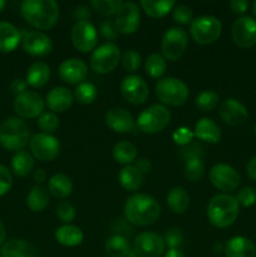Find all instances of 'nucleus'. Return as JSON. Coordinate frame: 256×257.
<instances>
[{"mask_svg": "<svg viewBox=\"0 0 256 257\" xmlns=\"http://www.w3.org/2000/svg\"><path fill=\"white\" fill-rule=\"evenodd\" d=\"M123 211L127 222L135 226L153 225L161 216L160 203L152 196L143 193L128 197Z\"/></svg>", "mask_w": 256, "mask_h": 257, "instance_id": "nucleus-1", "label": "nucleus"}, {"mask_svg": "<svg viewBox=\"0 0 256 257\" xmlns=\"http://www.w3.org/2000/svg\"><path fill=\"white\" fill-rule=\"evenodd\" d=\"M25 22L40 30L50 29L59 18V5L54 0H25L20 5Z\"/></svg>", "mask_w": 256, "mask_h": 257, "instance_id": "nucleus-2", "label": "nucleus"}, {"mask_svg": "<svg viewBox=\"0 0 256 257\" xmlns=\"http://www.w3.org/2000/svg\"><path fill=\"white\" fill-rule=\"evenodd\" d=\"M238 216V203L235 197L227 193L216 195L207 206V217L211 225L226 228L232 225Z\"/></svg>", "mask_w": 256, "mask_h": 257, "instance_id": "nucleus-3", "label": "nucleus"}, {"mask_svg": "<svg viewBox=\"0 0 256 257\" xmlns=\"http://www.w3.org/2000/svg\"><path fill=\"white\" fill-rule=\"evenodd\" d=\"M29 142V128L18 117H10L0 125V146L8 151L19 152Z\"/></svg>", "mask_w": 256, "mask_h": 257, "instance_id": "nucleus-4", "label": "nucleus"}, {"mask_svg": "<svg viewBox=\"0 0 256 257\" xmlns=\"http://www.w3.org/2000/svg\"><path fill=\"white\" fill-rule=\"evenodd\" d=\"M156 94L163 104L171 105V107H180L187 102L190 90L182 80L173 77H167L158 80V83L156 84Z\"/></svg>", "mask_w": 256, "mask_h": 257, "instance_id": "nucleus-5", "label": "nucleus"}, {"mask_svg": "<svg viewBox=\"0 0 256 257\" xmlns=\"http://www.w3.org/2000/svg\"><path fill=\"white\" fill-rule=\"evenodd\" d=\"M222 32V24L212 15H202L192 20L190 24V34L192 39L200 45L215 43Z\"/></svg>", "mask_w": 256, "mask_h": 257, "instance_id": "nucleus-6", "label": "nucleus"}, {"mask_svg": "<svg viewBox=\"0 0 256 257\" xmlns=\"http://www.w3.org/2000/svg\"><path fill=\"white\" fill-rule=\"evenodd\" d=\"M171 120V113L165 105L153 104L138 115L136 124L143 133H158L165 130Z\"/></svg>", "mask_w": 256, "mask_h": 257, "instance_id": "nucleus-7", "label": "nucleus"}, {"mask_svg": "<svg viewBox=\"0 0 256 257\" xmlns=\"http://www.w3.org/2000/svg\"><path fill=\"white\" fill-rule=\"evenodd\" d=\"M120 60V50L113 43H105L95 48L90 55L89 65L98 74H107L117 68Z\"/></svg>", "mask_w": 256, "mask_h": 257, "instance_id": "nucleus-8", "label": "nucleus"}, {"mask_svg": "<svg viewBox=\"0 0 256 257\" xmlns=\"http://www.w3.org/2000/svg\"><path fill=\"white\" fill-rule=\"evenodd\" d=\"M187 45L188 34L186 30H183L182 28L173 27L170 28L163 35L161 49H162L165 59L175 62L182 57L185 50L187 49Z\"/></svg>", "mask_w": 256, "mask_h": 257, "instance_id": "nucleus-9", "label": "nucleus"}, {"mask_svg": "<svg viewBox=\"0 0 256 257\" xmlns=\"http://www.w3.org/2000/svg\"><path fill=\"white\" fill-rule=\"evenodd\" d=\"M44 105L42 95L33 90H25L13 102L15 113L23 118H39L44 113Z\"/></svg>", "mask_w": 256, "mask_h": 257, "instance_id": "nucleus-10", "label": "nucleus"}, {"mask_svg": "<svg viewBox=\"0 0 256 257\" xmlns=\"http://www.w3.org/2000/svg\"><path fill=\"white\" fill-rule=\"evenodd\" d=\"M29 147L33 156L43 162H49L58 157L60 151L59 141L52 135L38 133L29 141Z\"/></svg>", "mask_w": 256, "mask_h": 257, "instance_id": "nucleus-11", "label": "nucleus"}, {"mask_svg": "<svg viewBox=\"0 0 256 257\" xmlns=\"http://www.w3.org/2000/svg\"><path fill=\"white\" fill-rule=\"evenodd\" d=\"M70 38H72V43L75 49L82 53H88L90 50L95 49V47H97V29L88 20L75 23L72 33H70Z\"/></svg>", "mask_w": 256, "mask_h": 257, "instance_id": "nucleus-12", "label": "nucleus"}, {"mask_svg": "<svg viewBox=\"0 0 256 257\" xmlns=\"http://www.w3.org/2000/svg\"><path fill=\"white\" fill-rule=\"evenodd\" d=\"M210 181L217 190L223 192L235 191L241 183V176L237 171L225 163H217L210 171Z\"/></svg>", "mask_w": 256, "mask_h": 257, "instance_id": "nucleus-13", "label": "nucleus"}, {"mask_svg": "<svg viewBox=\"0 0 256 257\" xmlns=\"http://www.w3.org/2000/svg\"><path fill=\"white\" fill-rule=\"evenodd\" d=\"M120 93L128 103L133 105L142 104L150 95L148 84L142 77L136 74L127 75L120 83Z\"/></svg>", "mask_w": 256, "mask_h": 257, "instance_id": "nucleus-14", "label": "nucleus"}, {"mask_svg": "<svg viewBox=\"0 0 256 257\" xmlns=\"http://www.w3.org/2000/svg\"><path fill=\"white\" fill-rule=\"evenodd\" d=\"M231 35L237 47L242 49L253 47L256 44V20L247 15H242L233 22Z\"/></svg>", "mask_w": 256, "mask_h": 257, "instance_id": "nucleus-15", "label": "nucleus"}, {"mask_svg": "<svg viewBox=\"0 0 256 257\" xmlns=\"http://www.w3.org/2000/svg\"><path fill=\"white\" fill-rule=\"evenodd\" d=\"M166 248L162 236L156 232H141L136 236L133 250L140 257H160Z\"/></svg>", "mask_w": 256, "mask_h": 257, "instance_id": "nucleus-16", "label": "nucleus"}, {"mask_svg": "<svg viewBox=\"0 0 256 257\" xmlns=\"http://www.w3.org/2000/svg\"><path fill=\"white\" fill-rule=\"evenodd\" d=\"M141 14L138 5L132 2L123 3L118 13L115 14L114 25L118 33L122 34H133L140 27Z\"/></svg>", "mask_w": 256, "mask_h": 257, "instance_id": "nucleus-17", "label": "nucleus"}, {"mask_svg": "<svg viewBox=\"0 0 256 257\" xmlns=\"http://www.w3.org/2000/svg\"><path fill=\"white\" fill-rule=\"evenodd\" d=\"M218 113H220L221 119L231 127L242 125L248 118V112L245 105L233 98H227L223 100L221 103Z\"/></svg>", "mask_w": 256, "mask_h": 257, "instance_id": "nucleus-18", "label": "nucleus"}, {"mask_svg": "<svg viewBox=\"0 0 256 257\" xmlns=\"http://www.w3.org/2000/svg\"><path fill=\"white\" fill-rule=\"evenodd\" d=\"M23 49L33 57H45L53 49V43L42 32H28L22 38Z\"/></svg>", "mask_w": 256, "mask_h": 257, "instance_id": "nucleus-19", "label": "nucleus"}, {"mask_svg": "<svg viewBox=\"0 0 256 257\" xmlns=\"http://www.w3.org/2000/svg\"><path fill=\"white\" fill-rule=\"evenodd\" d=\"M88 74V67L82 59L70 58L64 60L59 67V77L68 84H80L85 80Z\"/></svg>", "mask_w": 256, "mask_h": 257, "instance_id": "nucleus-20", "label": "nucleus"}, {"mask_svg": "<svg viewBox=\"0 0 256 257\" xmlns=\"http://www.w3.org/2000/svg\"><path fill=\"white\" fill-rule=\"evenodd\" d=\"M105 124L117 133H128L135 128V118L124 108H112L105 113Z\"/></svg>", "mask_w": 256, "mask_h": 257, "instance_id": "nucleus-21", "label": "nucleus"}, {"mask_svg": "<svg viewBox=\"0 0 256 257\" xmlns=\"http://www.w3.org/2000/svg\"><path fill=\"white\" fill-rule=\"evenodd\" d=\"M73 94L64 87H55L48 92L45 102L53 113H62L69 109L73 104Z\"/></svg>", "mask_w": 256, "mask_h": 257, "instance_id": "nucleus-22", "label": "nucleus"}, {"mask_svg": "<svg viewBox=\"0 0 256 257\" xmlns=\"http://www.w3.org/2000/svg\"><path fill=\"white\" fill-rule=\"evenodd\" d=\"M0 255L2 257H38V250L29 241L10 238L2 246Z\"/></svg>", "mask_w": 256, "mask_h": 257, "instance_id": "nucleus-23", "label": "nucleus"}, {"mask_svg": "<svg viewBox=\"0 0 256 257\" xmlns=\"http://www.w3.org/2000/svg\"><path fill=\"white\" fill-rule=\"evenodd\" d=\"M225 255L227 257H256V246L250 238L235 236L226 242Z\"/></svg>", "mask_w": 256, "mask_h": 257, "instance_id": "nucleus-24", "label": "nucleus"}, {"mask_svg": "<svg viewBox=\"0 0 256 257\" xmlns=\"http://www.w3.org/2000/svg\"><path fill=\"white\" fill-rule=\"evenodd\" d=\"M193 135L200 141L211 143V145H216L221 140L220 127L210 118H202L198 120L195 125Z\"/></svg>", "mask_w": 256, "mask_h": 257, "instance_id": "nucleus-25", "label": "nucleus"}, {"mask_svg": "<svg viewBox=\"0 0 256 257\" xmlns=\"http://www.w3.org/2000/svg\"><path fill=\"white\" fill-rule=\"evenodd\" d=\"M20 42L22 35L19 30L10 23L0 22V53L14 52Z\"/></svg>", "mask_w": 256, "mask_h": 257, "instance_id": "nucleus-26", "label": "nucleus"}, {"mask_svg": "<svg viewBox=\"0 0 256 257\" xmlns=\"http://www.w3.org/2000/svg\"><path fill=\"white\" fill-rule=\"evenodd\" d=\"M50 68L44 62H35L29 67L25 82L33 88H42L49 82Z\"/></svg>", "mask_w": 256, "mask_h": 257, "instance_id": "nucleus-27", "label": "nucleus"}, {"mask_svg": "<svg viewBox=\"0 0 256 257\" xmlns=\"http://www.w3.org/2000/svg\"><path fill=\"white\" fill-rule=\"evenodd\" d=\"M48 191L53 197L64 200L72 193L73 182L64 173H55L48 182Z\"/></svg>", "mask_w": 256, "mask_h": 257, "instance_id": "nucleus-28", "label": "nucleus"}, {"mask_svg": "<svg viewBox=\"0 0 256 257\" xmlns=\"http://www.w3.org/2000/svg\"><path fill=\"white\" fill-rule=\"evenodd\" d=\"M55 238L58 242L67 247H74V246L80 245L83 242V235L82 230L77 226L73 225H64L60 226L57 231H55Z\"/></svg>", "mask_w": 256, "mask_h": 257, "instance_id": "nucleus-29", "label": "nucleus"}, {"mask_svg": "<svg viewBox=\"0 0 256 257\" xmlns=\"http://www.w3.org/2000/svg\"><path fill=\"white\" fill-rule=\"evenodd\" d=\"M118 181L124 190L137 191L143 183V175L133 165L124 166L118 173Z\"/></svg>", "mask_w": 256, "mask_h": 257, "instance_id": "nucleus-30", "label": "nucleus"}, {"mask_svg": "<svg viewBox=\"0 0 256 257\" xmlns=\"http://www.w3.org/2000/svg\"><path fill=\"white\" fill-rule=\"evenodd\" d=\"M27 205L33 212H42L49 205V191L43 185H37L30 190L27 197Z\"/></svg>", "mask_w": 256, "mask_h": 257, "instance_id": "nucleus-31", "label": "nucleus"}, {"mask_svg": "<svg viewBox=\"0 0 256 257\" xmlns=\"http://www.w3.org/2000/svg\"><path fill=\"white\" fill-rule=\"evenodd\" d=\"M167 206L173 213H183L190 206V196L183 187L176 186L168 192Z\"/></svg>", "mask_w": 256, "mask_h": 257, "instance_id": "nucleus-32", "label": "nucleus"}, {"mask_svg": "<svg viewBox=\"0 0 256 257\" xmlns=\"http://www.w3.org/2000/svg\"><path fill=\"white\" fill-rule=\"evenodd\" d=\"M137 147L128 141L118 142L113 147V158L119 165L130 166L131 163H135V161L137 160Z\"/></svg>", "mask_w": 256, "mask_h": 257, "instance_id": "nucleus-33", "label": "nucleus"}, {"mask_svg": "<svg viewBox=\"0 0 256 257\" xmlns=\"http://www.w3.org/2000/svg\"><path fill=\"white\" fill-rule=\"evenodd\" d=\"M34 167V158L27 151H19L12 158V171L18 177H27Z\"/></svg>", "mask_w": 256, "mask_h": 257, "instance_id": "nucleus-34", "label": "nucleus"}, {"mask_svg": "<svg viewBox=\"0 0 256 257\" xmlns=\"http://www.w3.org/2000/svg\"><path fill=\"white\" fill-rule=\"evenodd\" d=\"M104 250L109 257H127L131 252L130 241L125 236L113 235L105 241Z\"/></svg>", "mask_w": 256, "mask_h": 257, "instance_id": "nucleus-35", "label": "nucleus"}, {"mask_svg": "<svg viewBox=\"0 0 256 257\" xmlns=\"http://www.w3.org/2000/svg\"><path fill=\"white\" fill-rule=\"evenodd\" d=\"M143 10L151 18H160L166 17L170 12H172L176 3L173 0H162V2H153V0H143L141 2Z\"/></svg>", "mask_w": 256, "mask_h": 257, "instance_id": "nucleus-36", "label": "nucleus"}, {"mask_svg": "<svg viewBox=\"0 0 256 257\" xmlns=\"http://www.w3.org/2000/svg\"><path fill=\"white\" fill-rule=\"evenodd\" d=\"M166 68H167V63L163 55L152 53L146 58L145 69L150 77L161 78L166 73Z\"/></svg>", "mask_w": 256, "mask_h": 257, "instance_id": "nucleus-37", "label": "nucleus"}, {"mask_svg": "<svg viewBox=\"0 0 256 257\" xmlns=\"http://www.w3.org/2000/svg\"><path fill=\"white\" fill-rule=\"evenodd\" d=\"M218 100H220V97L217 93L213 90H203L200 94H197L195 104L201 112H211L217 107Z\"/></svg>", "mask_w": 256, "mask_h": 257, "instance_id": "nucleus-38", "label": "nucleus"}, {"mask_svg": "<svg viewBox=\"0 0 256 257\" xmlns=\"http://www.w3.org/2000/svg\"><path fill=\"white\" fill-rule=\"evenodd\" d=\"M97 88L89 82H83L77 85L74 90V97L77 98L80 104H90L97 98Z\"/></svg>", "mask_w": 256, "mask_h": 257, "instance_id": "nucleus-39", "label": "nucleus"}, {"mask_svg": "<svg viewBox=\"0 0 256 257\" xmlns=\"http://www.w3.org/2000/svg\"><path fill=\"white\" fill-rule=\"evenodd\" d=\"M205 175V165L201 158H192L185 163V177L190 182H198Z\"/></svg>", "mask_w": 256, "mask_h": 257, "instance_id": "nucleus-40", "label": "nucleus"}, {"mask_svg": "<svg viewBox=\"0 0 256 257\" xmlns=\"http://www.w3.org/2000/svg\"><path fill=\"white\" fill-rule=\"evenodd\" d=\"M123 2H120V0H93L90 3V5H92L95 12L105 15V17L117 14Z\"/></svg>", "mask_w": 256, "mask_h": 257, "instance_id": "nucleus-41", "label": "nucleus"}, {"mask_svg": "<svg viewBox=\"0 0 256 257\" xmlns=\"http://www.w3.org/2000/svg\"><path fill=\"white\" fill-rule=\"evenodd\" d=\"M38 125L43 131V133L50 135V133L55 132L57 128L59 127V118L55 113L44 112L38 118Z\"/></svg>", "mask_w": 256, "mask_h": 257, "instance_id": "nucleus-42", "label": "nucleus"}, {"mask_svg": "<svg viewBox=\"0 0 256 257\" xmlns=\"http://www.w3.org/2000/svg\"><path fill=\"white\" fill-rule=\"evenodd\" d=\"M172 18L175 23L180 25L191 24L193 20V12L190 7L183 4H176L172 10Z\"/></svg>", "mask_w": 256, "mask_h": 257, "instance_id": "nucleus-43", "label": "nucleus"}, {"mask_svg": "<svg viewBox=\"0 0 256 257\" xmlns=\"http://www.w3.org/2000/svg\"><path fill=\"white\" fill-rule=\"evenodd\" d=\"M166 246L175 250H180L181 246L183 245V233L180 228L177 227H171L166 231L165 236H163Z\"/></svg>", "mask_w": 256, "mask_h": 257, "instance_id": "nucleus-44", "label": "nucleus"}, {"mask_svg": "<svg viewBox=\"0 0 256 257\" xmlns=\"http://www.w3.org/2000/svg\"><path fill=\"white\" fill-rule=\"evenodd\" d=\"M141 63H142V58H141V55L136 50H127L123 54L122 64L127 72H136L140 68Z\"/></svg>", "mask_w": 256, "mask_h": 257, "instance_id": "nucleus-45", "label": "nucleus"}, {"mask_svg": "<svg viewBox=\"0 0 256 257\" xmlns=\"http://www.w3.org/2000/svg\"><path fill=\"white\" fill-rule=\"evenodd\" d=\"M236 201H237L238 206L242 207H251L256 203V190L253 187H243L241 188L236 196Z\"/></svg>", "mask_w": 256, "mask_h": 257, "instance_id": "nucleus-46", "label": "nucleus"}, {"mask_svg": "<svg viewBox=\"0 0 256 257\" xmlns=\"http://www.w3.org/2000/svg\"><path fill=\"white\" fill-rule=\"evenodd\" d=\"M75 208L74 206L70 202H67V201H63L59 205L57 206V216L62 222L69 225V222H72L75 218Z\"/></svg>", "mask_w": 256, "mask_h": 257, "instance_id": "nucleus-47", "label": "nucleus"}, {"mask_svg": "<svg viewBox=\"0 0 256 257\" xmlns=\"http://www.w3.org/2000/svg\"><path fill=\"white\" fill-rule=\"evenodd\" d=\"M193 137H195L193 131H191L190 128L187 127L177 128L172 135V138L173 141H175L176 145L181 146V147H185V146L190 145V143L192 142Z\"/></svg>", "mask_w": 256, "mask_h": 257, "instance_id": "nucleus-48", "label": "nucleus"}, {"mask_svg": "<svg viewBox=\"0 0 256 257\" xmlns=\"http://www.w3.org/2000/svg\"><path fill=\"white\" fill-rule=\"evenodd\" d=\"M13 186V176L9 168L0 165V197L7 195Z\"/></svg>", "mask_w": 256, "mask_h": 257, "instance_id": "nucleus-49", "label": "nucleus"}, {"mask_svg": "<svg viewBox=\"0 0 256 257\" xmlns=\"http://www.w3.org/2000/svg\"><path fill=\"white\" fill-rule=\"evenodd\" d=\"M202 146L198 145V143H192L191 142L190 145L185 146L181 151V156L185 161L192 160V158H201L202 156Z\"/></svg>", "mask_w": 256, "mask_h": 257, "instance_id": "nucleus-50", "label": "nucleus"}, {"mask_svg": "<svg viewBox=\"0 0 256 257\" xmlns=\"http://www.w3.org/2000/svg\"><path fill=\"white\" fill-rule=\"evenodd\" d=\"M100 33L104 38L107 39H115L118 34V30L115 28V25L110 22H104L100 25Z\"/></svg>", "mask_w": 256, "mask_h": 257, "instance_id": "nucleus-51", "label": "nucleus"}, {"mask_svg": "<svg viewBox=\"0 0 256 257\" xmlns=\"http://www.w3.org/2000/svg\"><path fill=\"white\" fill-rule=\"evenodd\" d=\"M228 5H230V9L232 10V13H235L237 15H242L245 14V12L247 10L250 4H248L247 0H232Z\"/></svg>", "mask_w": 256, "mask_h": 257, "instance_id": "nucleus-52", "label": "nucleus"}, {"mask_svg": "<svg viewBox=\"0 0 256 257\" xmlns=\"http://www.w3.org/2000/svg\"><path fill=\"white\" fill-rule=\"evenodd\" d=\"M27 82L23 79H15L13 80L12 83H10L9 85V90L10 93H13V94H15V97L19 94H22V93H24L25 90H27Z\"/></svg>", "mask_w": 256, "mask_h": 257, "instance_id": "nucleus-53", "label": "nucleus"}, {"mask_svg": "<svg viewBox=\"0 0 256 257\" xmlns=\"http://www.w3.org/2000/svg\"><path fill=\"white\" fill-rule=\"evenodd\" d=\"M133 166H135L143 176L150 173L151 170H152V165H151V162L147 158H138V160L135 161V165Z\"/></svg>", "mask_w": 256, "mask_h": 257, "instance_id": "nucleus-54", "label": "nucleus"}, {"mask_svg": "<svg viewBox=\"0 0 256 257\" xmlns=\"http://www.w3.org/2000/svg\"><path fill=\"white\" fill-rule=\"evenodd\" d=\"M89 15H90L89 10H88L84 5H79V7L75 8L74 17L77 18L78 22H82V20H88Z\"/></svg>", "mask_w": 256, "mask_h": 257, "instance_id": "nucleus-55", "label": "nucleus"}, {"mask_svg": "<svg viewBox=\"0 0 256 257\" xmlns=\"http://www.w3.org/2000/svg\"><path fill=\"white\" fill-rule=\"evenodd\" d=\"M246 173L250 180L256 181V156L248 161L247 166H246Z\"/></svg>", "mask_w": 256, "mask_h": 257, "instance_id": "nucleus-56", "label": "nucleus"}, {"mask_svg": "<svg viewBox=\"0 0 256 257\" xmlns=\"http://www.w3.org/2000/svg\"><path fill=\"white\" fill-rule=\"evenodd\" d=\"M33 178H34V181L38 185H42V183L47 180V173H45V171L43 170V168H37V170L33 172Z\"/></svg>", "mask_w": 256, "mask_h": 257, "instance_id": "nucleus-57", "label": "nucleus"}, {"mask_svg": "<svg viewBox=\"0 0 256 257\" xmlns=\"http://www.w3.org/2000/svg\"><path fill=\"white\" fill-rule=\"evenodd\" d=\"M165 257H186L185 253L180 250H175V248H171L167 252L165 253Z\"/></svg>", "mask_w": 256, "mask_h": 257, "instance_id": "nucleus-58", "label": "nucleus"}, {"mask_svg": "<svg viewBox=\"0 0 256 257\" xmlns=\"http://www.w3.org/2000/svg\"><path fill=\"white\" fill-rule=\"evenodd\" d=\"M5 237H7V231H5V226H4V223L0 221V246L4 245Z\"/></svg>", "mask_w": 256, "mask_h": 257, "instance_id": "nucleus-59", "label": "nucleus"}, {"mask_svg": "<svg viewBox=\"0 0 256 257\" xmlns=\"http://www.w3.org/2000/svg\"><path fill=\"white\" fill-rule=\"evenodd\" d=\"M5 5H7V3H5L4 0H0V13H2L3 10H4Z\"/></svg>", "mask_w": 256, "mask_h": 257, "instance_id": "nucleus-60", "label": "nucleus"}, {"mask_svg": "<svg viewBox=\"0 0 256 257\" xmlns=\"http://www.w3.org/2000/svg\"><path fill=\"white\" fill-rule=\"evenodd\" d=\"M252 13H253V15L256 17V2H253V4H252Z\"/></svg>", "mask_w": 256, "mask_h": 257, "instance_id": "nucleus-61", "label": "nucleus"}, {"mask_svg": "<svg viewBox=\"0 0 256 257\" xmlns=\"http://www.w3.org/2000/svg\"><path fill=\"white\" fill-rule=\"evenodd\" d=\"M255 136H256V124H255Z\"/></svg>", "mask_w": 256, "mask_h": 257, "instance_id": "nucleus-62", "label": "nucleus"}]
</instances>
